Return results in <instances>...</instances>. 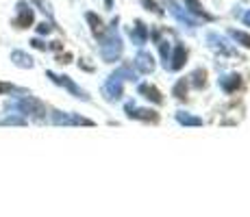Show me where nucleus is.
Returning a JSON list of instances; mask_svg holds the SVG:
<instances>
[{
	"instance_id": "nucleus-16",
	"label": "nucleus",
	"mask_w": 250,
	"mask_h": 217,
	"mask_svg": "<svg viewBox=\"0 0 250 217\" xmlns=\"http://www.w3.org/2000/svg\"><path fill=\"white\" fill-rule=\"evenodd\" d=\"M246 22H248V24H250V13H248V16H246Z\"/></svg>"
},
{
	"instance_id": "nucleus-1",
	"label": "nucleus",
	"mask_w": 250,
	"mask_h": 217,
	"mask_svg": "<svg viewBox=\"0 0 250 217\" xmlns=\"http://www.w3.org/2000/svg\"><path fill=\"white\" fill-rule=\"evenodd\" d=\"M33 24V9L26 2H18V18L13 20L16 28H28Z\"/></svg>"
},
{
	"instance_id": "nucleus-6",
	"label": "nucleus",
	"mask_w": 250,
	"mask_h": 217,
	"mask_svg": "<svg viewBox=\"0 0 250 217\" xmlns=\"http://www.w3.org/2000/svg\"><path fill=\"white\" fill-rule=\"evenodd\" d=\"M144 94H148L146 98H152L155 102H161V100H163V98H161V94L155 89V87H144Z\"/></svg>"
},
{
	"instance_id": "nucleus-10",
	"label": "nucleus",
	"mask_w": 250,
	"mask_h": 217,
	"mask_svg": "<svg viewBox=\"0 0 250 217\" xmlns=\"http://www.w3.org/2000/svg\"><path fill=\"white\" fill-rule=\"evenodd\" d=\"M233 35L237 37L239 41H244V46H248V48H250V37H248V35H244V33H233Z\"/></svg>"
},
{
	"instance_id": "nucleus-5",
	"label": "nucleus",
	"mask_w": 250,
	"mask_h": 217,
	"mask_svg": "<svg viewBox=\"0 0 250 217\" xmlns=\"http://www.w3.org/2000/svg\"><path fill=\"white\" fill-rule=\"evenodd\" d=\"M11 59L16 61V65H20V67H31L33 65V59L28 55H24V52H13Z\"/></svg>"
},
{
	"instance_id": "nucleus-12",
	"label": "nucleus",
	"mask_w": 250,
	"mask_h": 217,
	"mask_svg": "<svg viewBox=\"0 0 250 217\" xmlns=\"http://www.w3.org/2000/svg\"><path fill=\"white\" fill-rule=\"evenodd\" d=\"M37 33H42V35L50 33V24H40V26H37Z\"/></svg>"
},
{
	"instance_id": "nucleus-14",
	"label": "nucleus",
	"mask_w": 250,
	"mask_h": 217,
	"mask_svg": "<svg viewBox=\"0 0 250 217\" xmlns=\"http://www.w3.org/2000/svg\"><path fill=\"white\" fill-rule=\"evenodd\" d=\"M7 91H11V85H7V83H0V94H7Z\"/></svg>"
},
{
	"instance_id": "nucleus-7",
	"label": "nucleus",
	"mask_w": 250,
	"mask_h": 217,
	"mask_svg": "<svg viewBox=\"0 0 250 217\" xmlns=\"http://www.w3.org/2000/svg\"><path fill=\"white\" fill-rule=\"evenodd\" d=\"M187 7H191V11H194V13H198V16H203L205 20H209V16H207L203 9H200V4H198V2H194V0H187Z\"/></svg>"
},
{
	"instance_id": "nucleus-4",
	"label": "nucleus",
	"mask_w": 250,
	"mask_h": 217,
	"mask_svg": "<svg viewBox=\"0 0 250 217\" xmlns=\"http://www.w3.org/2000/svg\"><path fill=\"white\" fill-rule=\"evenodd\" d=\"M131 118H137V119H150V122H157L159 115L157 111H148V109H142V111H135V113H128Z\"/></svg>"
},
{
	"instance_id": "nucleus-2",
	"label": "nucleus",
	"mask_w": 250,
	"mask_h": 217,
	"mask_svg": "<svg viewBox=\"0 0 250 217\" xmlns=\"http://www.w3.org/2000/svg\"><path fill=\"white\" fill-rule=\"evenodd\" d=\"M20 111L35 115V118H44V107H42V102H37L35 98H24L20 102Z\"/></svg>"
},
{
	"instance_id": "nucleus-9",
	"label": "nucleus",
	"mask_w": 250,
	"mask_h": 217,
	"mask_svg": "<svg viewBox=\"0 0 250 217\" xmlns=\"http://www.w3.org/2000/svg\"><path fill=\"white\" fill-rule=\"evenodd\" d=\"M142 2H144V4H146V7H148V9H150V11L159 13V16H161V13H163V11H161V9H159V4H157V2H155V0H142Z\"/></svg>"
},
{
	"instance_id": "nucleus-3",
	"label": "nucleus",
	"mask_w": 250,
	"mask_h": 217,
	"mask_svg": "<svg viewBox=\"0 0 250 217\" xmlns=\"http://www.w3.org/2000/svg\"><path fill=\"white\" fill-rule=\"evenodd\" d=\"M87 20L91 24V33H94L96 37H100L104 33V26H103V20H100L98 16H94V13H87Z\"/></svg>"
},
{
	"instance_id": "nucleus-13",
	"label": "nucleus",
	"mask_w": 250,
	"mask_h": 217,
	"mask_svg": "<svg viewBox=\"0 0 250 217\" xmlns=\"http://www.w3.org/2000/svg\"><path fill=\"white\" fill-rule=\"evenodd\" d=\"M70 59H72V55H61V57H57V61H59V63H70Z\"/></svg>"
},
{
	"instance_id": "nucleus-11",
	"label": "nucleus",
	"mask_w": 250,
	"mask_h": 217,
	"mask_svg": "<svg viewBox=\"0 0 250 217\" xmlns=\"http://www.w3.org/2000/svg\"><path fill=\"white\" fill-rule=\"evenodd\" d=\"M31 46H33V48H37V50H46V43L42 41V39H33V41H31Z\"/></svg>"
},
{
	"instance_id": "nucleus-8",
	"label": "nucleus",
	"mask_w": 250,
	"mask_h": 217,
	"mask_svg": "<svg viewBox=\"0 0 250 217\" xmlns=\"http://www.w3.org/2000/svg\"><path fill=\"white\" fill-rule=\"evenodd\" d=\"M174 94H176V98H185V94H187V85H185V80H181V83H179V87H176V91H174Z\"/></svg>"
},
{
	"instance_id": "nucleus-15",
	"label": "nucleus",
	"mask_w": 250,
	"mask_h": 217,
	"mask_svg": "<svg viewBox=\"0 0 250 217\" xmlns=\"http://www.w3.org/2000/svg\"><path fill=\"white\" fill-rule=\"evenodd\" d=\"M104 2H107V7H111V0H104Z\"/></svg>"
}]
</instances>
